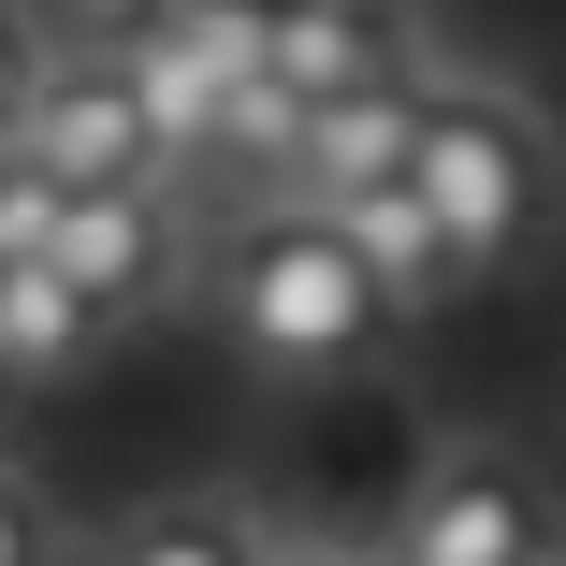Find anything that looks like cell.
Masks as SVG:
<instances>
[{"label": "cell", "mask_w": 566, "mask_h": 566, "mask_svg": "<svg viewBox=\"0 0 566 566\" xmlns=\"http://www.w3.org/2000/svg\"><path fill=\"white\" fill-rule=\"evenodd\" d=\"M218 334H233L262 378H349L392 334V305H378V276L349 248H334V218L262 203V218H233V248H218Z\"/></svg>", "instance_id": "cell-1"}, {"label": "cell", "mask_w": 566, "mask_h": 566, "mask_svg": "<svg viewBox=\"0 0 566 566\" xmlns=\"http://www.w3.org/2000/svg\"><path fill=\"white\" fill-rule=\"evenodd\" d=\"M44 233H59V189L0 146V262H44Z\"/></svg>", "instance_id": "cell-12"}, {"label": "cell", "mask_w": 566, "mask_h": 566, "mask_svg": "<svg viewBox=\"0 0 566 566\" xmlns=\"http://www.w3.org/2000/svg\"><path fill=\"white\" fill-rule=\"evenodd\" d=\"M87 566H262V537H248L233 494H146L132 523H102Z\"/></svg>", "instance_id": "cell-10"}, {"label": "cell", "mask_w": 566, "mask_h": 566, "mask_svg": "<svg viewBox=\"0 0 566 566\" xmlns=\"http://www.w3.org/2000/svg\"><path fill=\"white\" fill-rule=\"evenodd\" d=\"M421 87H436V73H392V87H349V102H305V132H291V175H276V203L334 218V203L392 189V175H407V146H421Z\"/></svg>", "instance_id": "cell-6"}, {"label": "cell", "mask_w": 566, "mask_h": 566, "mask_svg": "<svg viewBox=\"0 0 566 566\" xmlns=\"http://www.w3.org/2000/svg\"><path fill=\"white\" fill-rule=\"evenodd\" d=\"M44 59H59V30L30 15V0H0V146H15V117H30V87H44Z\"/></svg>", "instance_id": "cell-11"}, {"label": "cell", "mask_w": 566, "mask_h": 566, "mask_svg": "<svg viewBox=\"0 0 566 566\" xmlns=\"http://www.w3.org/2000/svg\"><path fill=\"white\" fill-rule=\"evenodd\" d=\"M73 30H87V44H102V30H132V0H73Z\"/></svg>", "instance_id": "cell-14"}, {"label": "cell", "mask_w": 566, "mask_h": 566, "mask_svg": "<svg viewBox=\"0 0 566 566\" xmlns=\"http://www.w3.org/2000/svg\"><path fill=\"white\" fill-rule=\"evenodd\" d=\"M15 160H30L59 203H73V189H175L146 102H132V73H117V44H59V59H44L30 117H15Z\"/></svg>", "instance_id": "cell-3"}, {"label": "cell", "mask_w": 566, "mask_h": 566, "mask_svg": "<svg viewBox=\"0 0 566 566\" xmlns=\"http://www.w3.org/2000/svg\"><path fill=\"white\" fill-rule=\"evenodd\" d=\"M44 276H59L102 334H132L146 305H175V276H189L175 189H73V203H59V233H44Z\"/></svg>", "instance_id": "cell-5"}, {"label": "cell", "mask_w": 566, "mask_h": 566, "mask_svg": "<svg viewBox=\"0 0 566 566\" xmlns=\"http://www.w3.org/2000/svg\"><path fill=\"white\" fill-rule=\"evenodd\" d=\"M0 566H59V537H44V494L0 465Z\"/></svg>", "instance_id": "cell-13"}, {"label": "cell", "mask_w": 566, "mask_h": 566, "mask_svg": "<svg viewBox=\"0 0 566 566\" xmlns=\"http://www.w3.org/2000/svg\"><path fill=\"white\" fill-rule=\"evenodd\" d=\"M102 349H117V334H102L44 262H0V392H73Z\"/></svg>", "instance_id": "cell-8"}, {"label": "cell", "mask_w": 566, "mask_h": 566, "mask_svg": "<svg viewBox=\"0 0 566 566\" xmlns=\"http://www.w3.org/2000/svg\"><path fill=\"white\" fill-rule=\"evenodd\" d=\"M334 248H349V262L378 276V305H392V319H407V305H450V291H465L407 175H392V189H364V203H334Z\"/></svg>", "instance_id": "cell-9"}, {"label": "cell", "mask_w": 566, "mask_h": 566, "mask_svg": "<svg viewBox=\"0 0 566 566\" xmlns=\"http://www.w3.org/2000/svg\"><path fill=\"white\" fill-rule=\"evenodd\" d=\"M378 566H552V494L523 450H436L392 509Z\"/></svg>", "instance_id": "cell-4"}, {"label": "cell", "mask_w": 566, "mask_h": 566, "mask_svg": "<svg viewBox=\"0 0 566 566\" xmlns=\"http://www.w3.org/2000/svg\"><path fill=\"white\" fill-rule=\"evenodd\" d=\"M407 189H421V218H436V248H450L465 291L509 276L552 233V132H537V102H509V87H421Z\"/></svg>", "instance_id": "cell-2"}, {"label": "cell", "mask_w": 566, "mask_h": 566, "mask_svg": "<svg viewBox=\"0 0 566 566\" xmlns=\"http://www.w3.org/2000/svg\"><path fill=\"white\" fill-rule=\"evenodd\" d=\"M262 73L291 102H349V87H392L421 59H407V15H378V0H276L262 15Z\"/></svg>", "instance_id": "cell-7"}, {"label": "cell", "mask_w": 566, "mask_h": 566, "mask_svg": "<svg viewBox=\"0 0 566 566\" xmlns=\"http://www.w3.org/2000/svg\"><path fill=\"white\" fill-rule=\"evenodd\" d=\"M262 566H349V552H276V537H262Z\"/></svg>", "instance_id": "cell-15"}]
</instances>
